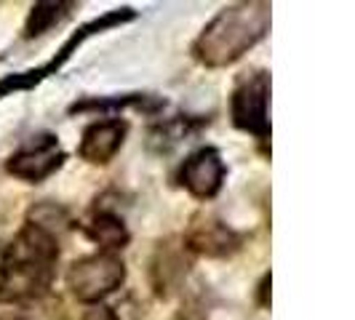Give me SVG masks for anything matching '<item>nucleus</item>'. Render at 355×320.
Returning <instances> with one entry per match:
<instances>
[{
	"label": "nucleus",
	"instance_id": "1",
	"mask_svg": "<svg viewBox=\"0 0 355 320\" xmlns=\"http://www.w3.org/2000/svg\"><path fill=\"white\" fill-rule=\"evenodd\" d=\"M272 6L262 0L225 6L216 17L200 30L193 43V56L203 67H230L243 53H249L270 33Z\"/></svg>",
	"mask_w": 355,
	"mask_h": 320
},
{
	"label": "nucleus",
	"instance_id": "2",
	"mask_svg": "<svg viewBox=\"0 0 355 320\" xmlns=\"http://www.w3.org/2000/svg\"><path fill=\"white\" fill-rule=\"evenodd\" d=\"M125 281V265L115 254H91L78 262H72L67 269V288L70 294L83 304H96L110 296L115 288H121Z\"/></svg>",
	"mask_w": 355,
	"mask_h": 320
},
{
	"label": "nucleus",
	"instance_id": "3",
	"mask_svg": "<svg viewBox=\"0 0 355 320\" xmlns=\"http://www.w3.org/2000/svg\"><path fill=\"white\" fill-rule=\"evenodd\" d=\"M267 99H270V75L265 70L243 72L235 80V89L230 96L232 125L243 134H251L259 142H265L270 136Z\"/></svg>",
	"mask_w": 355,
	"mask_h": 320
},
{
	"label": "nucleus",
	"instance_id": "4",
	"mask_svg": "<svg viewBox=\"0 0 355 320\" xmlns=\"http://www.w3.org/2000/svg\"><path fill=\"white\" fill-rule=\"evenodd\" d=\"M64 160H67V155L62 152L59 139L53 134H40V136H33V142L27 147H21L19 152L8 158L6 171L11 177L27 181V184H37V181H46L51 174H56L64 166Z\"/></svg>",
	"mask_w": 355,
	"mask_h": 320
},
{
	"label": "nucleus",
	"instance_id": "5",
	"mask_svg": "<svg viewBox=\"0 0 355 320\" xmlns=\"http://www.w3.org/2000/svg\"><path fill=\"white\" fill-rule=\"evenodd\" d=\"M184 249L198 254V256H206V259H225L241 249V238L219 216L200 211L187 224Z\"/></svg>",
	"mask_w": 355,
	"mask_h": 320
},
{
	"label": "nucleus",
	"instance_id": "6",
	"mask_svg": "<svg viewBox=\"0 0 355 320\" xmlns=\"http://www.w3.org/2000/svg\"><path fill=\"white\" fill-rule=\"evenodd\" d=\"M225 160L219 155V150L214 147H200L190 158L182 163L179 168V184L198 200H211L222 184H225Z\"/></svg>",
	"mask_w": 355,
	"mask_h": 320
},
{
	"label": "nucleus",
	"instance_id": "7",
	"mask_svg": "<svg viewBox=\"0 0 355 320\" xmlns=\"http://www.w3.org/2000/svg\"><path fill=\"white\" fill-rule=\"evenodd\" d=\"M125 134H128V123L121 118L96 121L83 131L80 144H78V155L91 166H107L123 147Z\"/></svg>",
	"mask_w": 355,
	"mask_h": 320
},
{
	"label": "nucleus",
	"instance_id": "8",
	"mask_svg": "<svg viewBox=\"0 0 355 320\" xmlns=\"http://www.w3.org/2000/svg\"><path fill=\"white\" fill-rule=\"evenodd\" d=\"M134 19H137V11H134V8H115V11H107L105 17L94 19V21H89V24H83L78 33H72V35L64 40V46L56 51V56H53L46 67L33 70V78L40 83V80H46L49 75H56V72L62 70V67L72 59V53L78 51L89 37L99 35V33H107V30H112V27L128 24V21H134Z\"/></svg>",
	"mask_w": 355,
	"mask_h": 320
},
{
	"label": "nucleus",
	"instance_id": "9",
	"mask_svg": "<svg viewBox=\"0 0 355 320\" xmlns=\"http://www.w3.org/2000/svg\"><path fill=\"white\" fill-rule=\"evenodd\" d=\"M86 235L89 240H94L105 254H112L118 249H125L131 235H128V227L123 224V219L118 213L110 211H99L89 224H86Z\"/></svg>",
	"mask_w": 355,
	"mask_h": 320
},
{
	"label": "nucleus",
	"instance_id": "10",
	"mask_svg": "<svg viewBox=\"0 0 355 320\" xmlns=\"http://www.w3.org/2000/svg\"><path fill=\"white\" fill-rule=\"evenodd\" d=\"M27 224H33L37 230L49 232L51 238L59 240L62 232L72 230V216L64 206L59 203H51V200H40L35 206H30L27 211Z\"/></svg>",
	"mask_w": 355,
	"mask_h": 320
},
{
	"label": "nucleus",
	"instance_id": "11",
	"mask_svg": "<svg viewBox=\"0 0 355 320\" xmlns=\"http://www.w3.org/2000/svg\"><path fill=\"white\" fill-rule=\"evenodd\" d=\"M184 269L187 267H184L179 254H174L168 246H160L158 254H155V262H153V275H155V291H158V296H168V288L184 275Z\"/></svg>",
	"mask_w": 355,
	"mask_h": 320
},
{
	"label": "nucleus",
	"instance_id": "12",
	"mask_svg": "<svg viewBox=\"0 0 355 320\" xmlns=\"http://www.w3.org/2000/svg\"><path fill=\"white\" fill-rule=\"evenodd\" d=\"M72 3H35L27 24H24V37H40L43 33H49L56 21L70 14Z\"/></svg>",
	"mask_w": 355,
	"mask_h": 320
},
{
	"label": "nucleus",
	"instance_id": "13",
	"mask_svg": "<svg viewBox=\"0 0 355 320\" xmlns=\"http://www.w3.org/2000/svg\"><path fill=\"white\" fill-rule=\"evenodd\" d=\"M14 320H62V302L49 294L30 299V302H21V310Z\"/></svg>",
	"mask_w": 355,
	"mask_h": 320
},
{
	"label": "nucleus",
	"instance_id": "14",
	"mask_svg": "<svg viewBox=\"0 0 355 320\" xmlns=\"http://www.w3.org/2000/svg\"><path fill=\"white\" fill-rule=\"evenodd\" d=\"M78 320H118V312L112 307H107L105 302L86 304V310L78 315Z\"/></svg>",
	"mask_w": 355,
	"mask_h": 320
},
{
	"label": "nucleus",
	"instance_id": "15",
	"mask_svg": "<svg viewBox=\"0 0 355 320\" xmlns=\"http://www.w3.org/2000/svg\"><path fill=\"white\" fill-rule=\"evenodd\" d=\"M267 291H270V275L262 278V283H259V304L262 307H270V296H267Z\"/></svg>",
	"mask_w": 355,
	"mask_h": 320
},
{
	"label": "nucleus",
	"instance_id": "16",
	"mask_svg": "<svg viewBox=\"0 0 355 320\" xmlns=\"http://www.w3.org/2000/svg\"><path fill=\"white\" fill-rule=\"evenodd\" d=\"M6 265H8V246H6V243H0V272L6 269Z\"/></svg>",
	"mask_w": 355,
	"mask_h": 320
}]
</instances>
